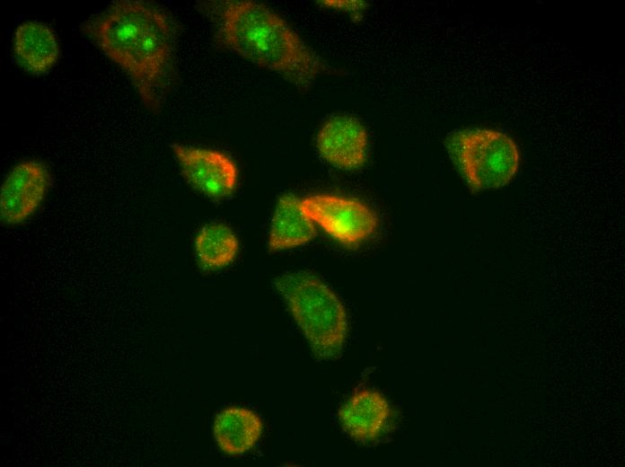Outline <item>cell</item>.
Segmentation results:
<instances>
[{
  "instance_id": "277c9868",
  "label": "cell",
  "mask_w": 625,
  "mask_h": 467,
  "mask_svg": "<svg viewBox=\"0 0 625 467\" xmlns=\"http://www.w3.org/2000/svg\"><path fill=\"white\" fill-rule=\"evenodd\" d=\"M448 151L468 185L474 190L497 189L515 175L519 150L506 134L489 128H472L452 134Z\"/></svg>"
},
{
  "instance_id": "3957f363",
  "label": "cell",
  "mask_w": 625,
  "mask_h": 467,
  "mask_svg": "<svg viewBox=\"0 0 625 467\" xmlns=\"http://www.w3.org/2000/svg\"><path fill=\"white\" fill-rule=\"evenodd\" d=\"M273 284L314 356L338 357L347 337L348 319L333 291L317 277L302 271L283 274Z\"/></svg>"
},
{
  "instance_id": "9c48e42d",
  "label": "cell",
  "mask_w": 625,
  "mask_h": 467,
  "mask_svg": "<svg viewBox=\"0 0 625 467\" xmlns=\"http://www.w3.org/2000/svg\"><path fill=\"white\" fill-rule=\"evenodd\" d=\"M391 407L378 391H356L339 411L343 429L354 440L369 442L376 439L386 426Z\"/></svg>"
},
{
  "instance_id": "7c38bea8",
  "label": "cell",
  "mask_w": 625,
  "mask_h": 467,
  "mask_svg": "<svg viewBox=\"0 0 625 467\" xmlns=\"http://www.w3.org/2000/svg\"><path fill=\"white\" fill-rule=\"evenodd\" d=\"M214 436L226 454L239 455L251 449L262 433V422L253 411L230 407L222 410L214 422Z\"/></svg>"
},
{
  "instance_id": "6da1fadb",
  "label": "cell",
  "mask_w": 625,
  "mask_h": 467,
  "mask_svg": "<svg viewBox=\"0 0 625 467\" xmlns=\"http://www.w3.org/2000/svg\"><path fill=\"white\" fill-rule=\"evenodd\" d=\"M85 31L128 75L143 103L158 110L173 47L168 17L144 2L120 0L87 24Z\"/></svg>"
},
{
  "instance_id": "5b68a950",
  "label": "cell",
  "mask_w": 625,
  "mask_h": 467,
  "mask_svg": "<svg viewBox=\"0 0 625 467\" xmlns=\"http://www.w3.org/2000/svg\"><path fill=\"white\" fill-rule=\"evenodd\" d=\"M304 213L340 243L354 247L376 231L378 217L363 201L335 194H313L301 199Z\"/></svg>"
},
{
  "instance_id": "5bb4252c",
  "label": "cell",
  "mask_w": 625,
  "mask_h": 467,
  "mask_svg": "<svg viewBox=\"0 0 625 467\" xmlns=\"http://www.w3.org/2000/svg\"><path fill=\"white\" fill-rule=\"evenodd\" d=\"M323 5L344 11L357 13V10H362L365 4L360 1H322Z\"/></svg>"
},
{
  "instance_id": "30bf717a",
  "label": "cell",
  "mask_w": 625,
  "mask_h": 467,
  "mask_svg": "<svg viewBox=\"0 0 625 467\" xmlns=\"http://www.w3.org/2000/svg\"><path fill=\"white\" fill-rule=\"evenodd\" d=\"M13 53L19 65L32 74H44L57 61L59 48L53 31L39 22H26L15 31Z\"/></svg>"
},
{
  "instance_id": "8fae6325",
  "label": "cell",
  "mask_w": 625,
  "mask_h": 467,
  "mask_svg": "<svg viewBox=\"0 0 625 467\" xmlns=\"http://www.w3.org/2000/svg\"><path fill=\"white\" fill-rule=\"evenodd\" d=\"M315 235V224L303 210L301 199L291 195L281 197L270 223L268 248L280 251L297 247L309 242Z\"/></svg>"
},
{
  "instance_id": "4fadbf2b",
  "label": "cell",
  "mask_w": 625,
  "mask_h": 467,
  "mask_svg": "<svg viewBox=\"0 0 625 467\" xmlns=\"http://www.w3.org/2000/svg\"><path fill=\"white\" fill-rule=\"evenodd\" d=\"M194 247L203 267L217 269L233 260L238 251L239 242L230 227L216 223L207 225L198 231Z\"/></svg>"
},
{
  "instance_id": "ba28073f",
  "label": "cell",
  "mask_w": 625,
  "mask_h": 467,
  "mask_svg": "<svg viewBox=\"0 0 625 467\" xmlns=\"http://www.w3.org/2000/svg\"><path fill=\"white\" fill-rule=\"evenodd\" d=\"M368 136L364 125L352 116H335L319 129L316 147L329 163L340 169L361 167L366 158Z\"/></svg>"
},
{
  "instance_id": "7a4b0ae2",
  "label": "cell",
  "mask_w": 625,
  "mask_h": 467,
  "mask_svg": "<svg viewBox=\"0 0 625 467\" xmlns=\"http://www.w3.org/2000/svg\"><path fill=\"white\" fill-rule=\"evenodd\" d=\"M222 42L249 61L309 87L325 65L277 13L254 1H227L217 12Z\"/></svg>"
},
{
  "instance_id": "8992f818",
  "label": "cell",
  "mask_w": 625,
  "mask_h": 467,
  "mask_svg": "<svg viewBox=\"0 0 625 467\" xmlns=\"http://www.w3.org/2000/svg\"><path fill=\"white\" fill-rule=\"evenodd\" d=\"M174 156L185 180L211 198L229 196L234 189L238 170L225 154L213 149L175 144Z\"/></svg>"
},
{
  "instance_id": "52a82bcc",
  "label": "cell",
  "mask_w": 625,
  "mask_h": 467,
  "mask_svg": "<svg viewBox=\"0 0 625 467\" xmlns=\"http://www.w3.org/2000/svg\"><path fill=\"white\" fill-rule=\"evenodd\" d=\"M46 166L35 160L17 163L5 177L0 189V218L15 225L32 216L42 203L48 186Z\"/></svg>"
}]
</instances>
